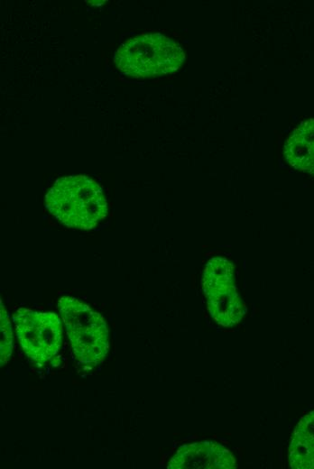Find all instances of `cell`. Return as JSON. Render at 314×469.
Wrapping results in <instances>:
<instances>
[{"label":"cell","instance_id":"obj_3","mask_svg":"<svg viewBox=\"0 0 314 469\" xmlns=\"http://www.w3.org/2000/svg\"><path fill=\"white\" fill-rule=\"evenodd\" d=\"M185 60L181 47L161 33L136 36L116 51L115 63L123 73L134 78H150L172 73Z\"/></svg>","mask_w":314,"mask_h":469},{"label":"cell","instance_id":"obj_2","mask_svg":"<svg viewBox=\"0 0 314 469\" xmlns=\"http://www.w3.org/2000/svg\"><path fill=\"white\" fill-rule=\"evenodd\" d=\"M58 308L77 361L88 368L99 364L109 349L108 329L104 317L70 296L61 297Z\"/></svg>","mask_w":314,"mask_h":469},{"label":"cell","instance_id":"obj_7","mask_svg":"<svg viewBox=\"0 0 314 469\" xmlns=\"http://www.w3.org/2000/svg\"><path fill=\"white\" fill-rule=\"evenodd\" d=\"M287 161L297 170L314 175V118L302 122L284 145Z\"/></svg>","mask_w":314,"mask_h":469},{"label":"cell","instance_id":"obj_4","mask_svg":"<svg viewBox=\"0 0 314 469\" xmlns=\"http://www.w3.org/2000/svg\"><path fill=\"white\" fill-rule=\"evenodd\" d=\"M13 318L21 347L29 359L38 366L51 361L62 343L60 317L52 312L21 308Z\"/></svg>","mask_w":314,"mask_h":469},{"label":"cell","instance_id":"obj_6","mask_svg":"<svg viewBox=\"0 0 314 469\" xmlns=\"http://www.w3.org/2000/svg\"><path fill=\"white\" fill-rule=\"evenodd\" d=\"M169 469H234L236 462L229 449L216 442L181 446L170 460Z\"/></svg>","mask_w":314,"mask_h":469},{"label":"cell","instance_id":"obj_5","mask_svg":"<svg viewBox=\"0 0 314 469\" xmlns=\"http://www.w3.org/2000/svg\"><path fill=\"white\" fill-rule=\"evenodd\" d=\"M202 286L211 317L223 326H232L241 321L245 307L234 282V268L230 262L215 257L207 263Z\"/></svg>","mask_w":314,"mask_h":469},{"label":"cell","instance_id":"obj_9","mask_svg":"<svg viewBox=\"0 0 314 469\" xmlns=\"http://www.w3.org/2000/svg\"><path fill=\"white\" fill-rule=\"evenodd\" d=\"M1 321H0V332H1V340H0V360L1 365L5 364L12 354L13 350V333L12 326L6 313V310L1 301V314H0Z\"/></svg>","mask_w":314,"mask_h":469},{"label":"cell","instance_id":"obj_1","mask_svg":"<svg viewBox=\"0 0 314 469\" xmlns=\"http://www.w3.org/2000/svg\"><path fill=\"white\" fill-rule=\"evenodd\" d=\"M50 213L70 228H94L107 215V202L100 186L83 176L58 179L45 196Z\"/></svg>","mask_w":314,"mask_h":469},{"label":"cell","instance_id":"obj_8","mask_svg":"<svg viewBox=\"0 0 314 469\" xmlns=\"http://www.w3.org/2000/svg\"><path fill=\"white\" fill-rule=\"evenodd\" d=\"M288 456L292 469H314V410L306 414L297 424Z\"/></svg>","mask_w":314,"mask_h":469}]
</instances>
